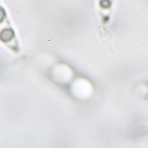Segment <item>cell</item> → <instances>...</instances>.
Returning a JSON list of instances; mask_svg holds the SVG:
<instances>
[{"label": "cell", "mask_w": 148, "mask_h": 148, "mask_svg": "<svg viewBox=\"0 0 148 148\" xmlns=\"http://www.w3.org/2000/svg\"><path fill=\"white\" fill-rule=\"evenodd\" d=\"M13 34V32H12V31H10V30H8V29H7V30H5V31L3 32V33H2V34L6 35V36L2 37L1 39H2L3 40H5V41L9 40H10L12 38Z\"/></svg>", "instance_id": "obj_1"}, {"label": "cell", "mask_w": 148, "mask_h": 148, "mask_svg": "<svg viewBox=\"0 0 148 148\" xmlns=\"http://www.w3.org/2000/svg\"><path fill=\"white\" fill-rule=\"evenodd\" d=\"M100 5L102 8L107 9L110 8L111 5V1L110 0H101Z\"/></svg>", "instance_id": "obj_2"}]
</instances>
